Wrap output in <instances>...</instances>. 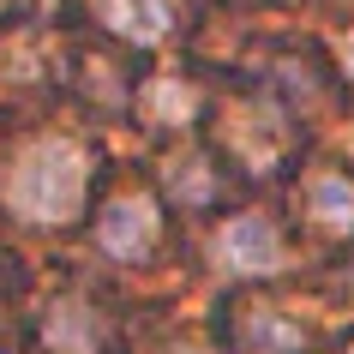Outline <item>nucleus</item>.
<instances>
[{
	"label": "nucleus",
	"instance_id": "6e6552de",
	"mask_svg": "<svg viewBox=\"0 0 354 354\" xmlns=\"http://www.w3.org/2000/svg\"><path fill=\"white\" fill-rule=\"evenodd\" d=\"M102 6V19L109 30H120L127 42H162L174 12H168V0H96Z\"/></svg>",
	"mask_w": 354,
	"mask_h": 354
},
{
	"label": "nucleus",
	"instance_id": "423d86ee",
	"mask_svg": "<svg viewBox=\"0 0 354 354\" xmlns=\"http://www.w3.org/2000/svg\"><path fill=\"white\" fill-rule=\"evenodd\" d=\"M228 145L241 150L252 168H270L282 156V145H288V127L277 120V109H234V120H228Z\"/></svg>",
	"mask_w": 354,
	"mask_h": 354
},
{
	"label": "nucleus",
	"instance_id": "7ed1b4c3",
	"mask_svg": "<svg viewBox=\"0 0 354 354\" xmlns=\"http://www.w3.org/2000/svg\"><path fill=\"white\" fill-rule=\"evenodd\" d=\"M156 228H162V216H156V198H145V192H120L96 210V246L114 264H145L156 246Z\"/></svg>",
	"mask_w": 354,
	"mask_h": 354
},
{
	"label": "nucleus",
	"instance_id": "20e7f679",
	"mask_svg": "<svg viewBox=\"0 0 354 354\" xmlns=\"http://www.w3.org/2000/svg\"><path fill=\"white\" fill-rule=\"evenodd\" d=\"M210 252H216V264L223 270H234V277H277L282 270V234L264 216H228L223 228H216V241H210Z\"/></svg>",
	"mask_w": 354,
	"mask_h": 354
},
{
	"label": "nucleus",
	"instance_id": "f257e3e1",
	"mask_svg": "<svg viewBox=\"0 0 354 354\" xmlns=\"http://www.w3.org/2000/svg\"><path fill=\"white\" fill-rule=\"evenodd\" d=\"M84 180H91V168H84L78 138H37L6 168V205L24 223H66L84 205Z\"/></svg>",
	"mask_w": 354,
	"mask_h": 354
},
{
	"label": "nucleus",
	"instance_id": "1a4fd4ad",
	"mask_svg": "<svg viewBox=\"0 0 354 354\" xmlns=\"http://www.w3.org/2000/svg\"><path fill=\"white\" fill-rule=\"evenodd\" d=\"M192 102H198V96H192L180 78H156V84H145V96H138V109H145L150 120H162V127H187Z\"/></svg>",
	"mask_w": 354,
	"mask_h": 354
},
{
	"label": "nucleus",
	"instance_id": "9d476101",
	"mask_svg": "<svg viewBox=\"0 0 354 354\" xmlns=\"http://www.w3.org/2000/svg\"><path fill=\"white\" fill-rule=\"evenodd\" d=\"M168 192H174L180 205H205L210 192H216L205 156H174V162H168Z\"/></svg>",
	"mask_w": 354,
	"mask_h": 354
},
{
	"label": "nucleus",
	"instance_id": "f03ea898",
	"mask_svg": "<svg viewBox=\"0 0 354 354\" xmlns=\"http://www.w3.org/2000/svg\"><path fill=\"white\" fill-rule=\"evenodd\" d=\"M228 354H313V330L270 300H241L223 318Z\"/></svg>",
	"mask_w": 354,
	"mask_h": 354
},
{
	"label": "nucleus",
	"instance_id": "f8f14e48",
	"mask_svg": "<svg viewBox=\"0 0 354 354\" xmlns=\"http://www.w3.org/2000/svg\"><path fill=\"white\" fill-rule=\"evenodd\" d=\"M168 354H216V348H198V342H174Z\"/></svg>",
	"mask_w": 354,
	"mask_h": 354
},
{
	"label": "nucleus",
	"instance_id": "0eeeda50",
	"mask_svg": "<svg viewBox=\"0 0 354 354\" xmlns=\"http://www.w3.org/2000/svg\"><path fill=\"white\" fill-rule=\"evenodd\" d=\"M306 216L330 234H354V180L348 174H313L306 180Z\"/></svg>",
	"mask_w": 354,
	"mask_h": 354
},
{
	"label": "nucleus",
	"instance_id": "9b49d317",
	"mask_svg": "<svg viewBox=\"0 0 354 354\" xmlns=\"http://www.w3.org/2000/svg\"><path fill=\"white\" fill-rule=\"evenodd\" d=\"M336 55H342V66L354 73V37H342V48H336Z\"/></svg>",
	"mask_w": 354,
	"mask_h": 354
},
{
	"label": "nucleus",
	"instance_id": "39448f33",
	"mask_svg": "<svg viewBox=\"0 0 354 354\" xmlns=\"http://www.w3.org/2000/svg\"><path fill=\"white\" fill-rule=\"evenodd\" d=\"M37 336H42V354H102L109 324L84 295H60V300H48Z\"/></svg>",
	"mask_w": 354,
	"mask_h": 354
},
{
	"label": "nucleus",
	"instance_id": "ddd939ff",
	"mask_svg": "<svg viewBox=\"0 0 354 354\" xmlns=\"http://www.w3.org/2000/svg\"><path fill=\"white\" fill-rule=\"evenodd\" d=\"M342 354H354V342H348V348H342Z\"/></svg>",
	"mask_w": 354,
	"mask_h": 354
}]
</instances>
